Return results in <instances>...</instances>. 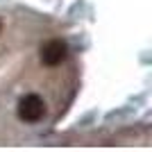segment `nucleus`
I'll return each mask as SVG.
<instances>
[{
	"label": "nucleus",
	"mask_w": 152,
	"mask_h": 152,
	"mask_svg": "<svg viewBox=\"0 0 152 152\" xmlns=\"http://www.w3.org/2000/svg\"><path fill=\"white\" fill-rule=\"evenodd\" d=\"M16 114H18V118L23 123L34 125V123L43 121V116H45V100L41 98V95H37V93H25L18 100Z\"/></svg>",
	"instance_id": "nucleus-1"
},
{
	"label": "nucleus",
	"mask_w": 152,
	"mask_h": 152,
	"mask_svg": "<svg viewBox=\"0 0 152 152\" xmlns=\"http://www.w3.org/2000/svg\"><path fill=\"white\" fill-rule=\"evenodd\" d=\"M39 57H41V64H43V66L55 68V66H59V64H64L68 59V45H66V41H61V39H50V41H45V43L41 45Z\"/></svg>",
	"instance_id": "nucleus-2"
},
{
	"label": "nucleus",
	"mask_w": 152,
	"mask_h": 152,
	"mask_svg": "<svg viewBox=\"0 0 152 152\" xmlns=\"http://www.w3.org/2000/svg\"><path fill=\"white\" fill-rule=\"evenodd\" d=\"M0 32H2V20H0Z\"/></svg>",
	"instance_id": "nucleus-3"
}]
</instances>
